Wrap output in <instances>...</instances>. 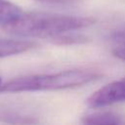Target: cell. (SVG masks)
Listing matches in <instances>:
<instances>
[{"label": "cell", "instance_id": "cell-2", "mask_svg": "<svg viewBox=\"0 0 125 125\" xmlns=\"http://www.w3.org/2000/svg\"><path fill=\"white\" fill-rule=\"evenodd\" d=\"M100 76L101 73L99 71L89 68H76L53 73L26 75L2 83L0 93L63 90L88 84Z\"/></svg>", "mask_w": 125, "mask_h": 125}, {"label": "cell", "instance_id": "cell-4", "mask_svg": "<svg viewBox=\"0 0 125 125\" xmlns=\"http://www.w3.org/2000/svg\"><path fill=\"white\" fill-rule=\"evenodd\" d=\"M36 43L29 40L0 39V58L11 57L33 49Z\"/></svg>", "mask_w": 125, "mask_h": 125}, {"label": "cell", "instance_id": "cell-9", "mask_svg": "<svg viewBox=\"0 0 125 125\" xmlns=\"http://www.w3.org/2000/svg\"><path fill=\"white\" fill-rule=\"evenodd\" d=\"M112 55L125 62V45H121V46H118V47H114L112 49Z\"/></svg>", "mask_w": 125, "mask_h": 125}, {"label": "cell", "instance_id": "cell-5", "mask_svg": "<svg viewBox=\"0 0 125 125\" xmlns=\"http://www.w3.org/2000/svg\"><path fill=\"white\" fill-rule=\"evenodd\" d=\"M82 123L90 125H102V124H114L120 125L125 124V119L114 112L111 111H98L87 114L82 117Z\"/></svg>", "mask_w": 125, "mask_h": 125}, {"label": "cell", "instance_id": "cell-8", "mask_svg": "<svg viewBox=\"0 0 125 125\" xmlns=\"http://www.w3.org/2000/svg\"><path fill=\"white\" fill-rule=\"evenodd\" d=\"M109 38L115 43L125 45V24L112 30L109 34Z\"/></svg>", "mask_w": 125, "mask_h": 125}, {"label": "cell", "instance_id": "cell-3", "mask_svg": "<svg viewBox=\"0 0 125 125\" xmlns=\"http://www.w3.org/2000/svg\"><path fill=\"white\" fill-rule=\"evenodd\" d=\"M125 102V77L112 81L95 91L86 101L91 107H104Z\"/></svg>", "mask_w": 125, "mask_h": 125}, {"label": "cell", "instance_id": "cell-6", "mask_svg": "<svg viewBox=\"0 0 125 125\" xmlns=\"http://www.w3.org/2000/svg\"><path fill=\"white\" fill-rule=\"evenodd\" d=\"M20 7L8 0H0V24L4 25L21 14Z\"/></svg>", "mask_w": 125, "mask_h": 125}, {"label": "cell", "instance_id": "cell-1", "mask_svg": "<svg viewBox=\"0 0 125 125\" xmlns=\"http://www.w3.org/2000/svg\"><path fill=\"white\" fill-rule=\"evenodd\" d=\"M92 17H78L52 13H21L2 25L8 33L28 38L51 39L94 24Z\"/></svg>", "mask_w": 125, "mask_h": 125}, {"label": "cell", "instance_id": "cell-10", "mask_svg": "<svg viewBox=\"0 0 125 125\" xmlns=\"http://www.w3.org/2000/svg\"><path fill=\"white\" fill-rule=\"evenodd\" d=\"M44 3H50V4H70L73 2H76L77 0H36Z\"/></svg>", "mask_w": 125, "mask_h": 125}, {"label": "cell", "instance_id": "cell-7", "mask_svg": "<svg viewBox=\"0 0 125 125\" xmlns=\"http://www.w3.org/2000/svg\"><path fill=\"white\" fill-rule=\"evenodd\" d=\"M52 41L56 44H74V43L84 42V41H86V38L82 35L69 34V32H68V33L59 35L58 37L54 38Z\"/></svg>", "mask_w": 125, "mask_h": 125}, {"label": "cell", "instance_id": "cell-11", "mask_svg": "<svg viewBox=\"0 0 125 125\" xmlns=\"http://www.w3.org/2000/svg\"><path fill=\"white\" fill-rule=\"evenodd\" d=\"M2 85V79H1V77H0V86Z\"/></svg>", "mask_w": 125, "mask_h": 125}]
</instances>
